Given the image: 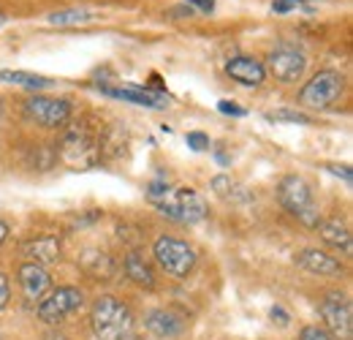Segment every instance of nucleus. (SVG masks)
Returning a JSON list of instances; mask_svg holds the SVG:
<instances>
[{"label":"nucleus","mask_w":353,"mask_h":340,"mask_svg":"<svg viewBox=\"0 0 353 340\" xmlns=\"http://www.w3.org/2000/svg\"><path fill=\"white\" fill-rule=\"evenodd\" d=\"M0 82H11V85L30 87V90H46L52 87V79L30 74V71H0Z\"/></svg>","instance_id":"aec40b11"},{"label":"nucleus","mask_w":353,"mask_h":340,"mask_svg":"<svg viewBox=\"0 0 353 340\" xmlns=\"http://www.w3.org/2000/svg\"><path fill=\"white\" fill-rule=\"evenodd\" d=\"M296 264L310 272V275H323V278H340L345 272V267L340 264V258L323 254V251H315V248H305L296 254Z\"/></svg>","instance_id":"ddd939ff"},{"label":"nucleus","mask_w":353,"mask_h":340,"mask_svg":"<svg viewBox=\"0 0 353 340\" xmlns=\"http://www.w3.org/2000/svg\"><path fill=\"white\" fill-rule=\"evenodd\" d=\"M169 14H172V17H193L196 11H193L190 6H176V8H169Z\"/></svg>","instance_id":"7c9ffc66"},{"label":"nucleus","mask_w":353,"mask_h":340,"mask_svg":"<svg viewBox=\"0 0 353 340\" xmlns=\"http://www.w3.org/2000/svg\"><path fill=\"white\" fill-rule=\"evenodd\" d=\"M185 6H190V8H199V11H212L215 8V0H185Z\"/></svg>","instance_id":"c85d7f7f"},{"label":"nucleus","mask_w":353,"mask_h":340,"mask_svg":"<svg viewBox=\"0 0 353 340\" xmlns=\"http://www.w3.org/2000/svg\"><path fill=\"white\" fill-rule=\"evenodd\" d=\"M101 93H106L112 98L131 101L136 106H147V109H163L169 104V98L163 93H152V90H144V87H101Z\"/></svg>","instance_id":"2eb2a0df"},{"label":"nucleus","mask_w":353,"mask_h":340,"mask_svg":"<svg viewBox=\"0 0 353 340\" xmlns=\"http://www.w3.org/2000/svg\"><path fill=\"white\" fill-rule=\"evenodd\" d=\"M60 155L63 161H68L71 167L82 169V167H92L101 155V147H98V136L95 131L85 123V120H77L65 128L63 139H60Z\"/></svg>","instance_id":"7ed1b4c3"},{"label":"nucleus","mask_w":353,"mask_h":340,"mask_svg":"<svg viewBox=\"0 0 353 340\" xmlns=\"http://www.w3.org/2000/svg\"><path fill=\"white\" fill-rule=\"evenodd\" d=\"M299 340H334L323 327H315V324H310V327H305L302 330V335H299Z\"/></svg>","instance_id":"b1692460"},{"label":"nucleus","mask_w":353,"mask_h":340,"mask_svg":"<svg viewBox=\"0 0 353 340\" xmlns=\"http://www.w3.org/2000/svg\"><path fill=\"white\" fill-rule=\"evenodd\" d=\"M225 74L239 82V85H248V87H259L266 79V68L261 60L250 57V55H236L225 63Z\"/></svg>","instance_id":"9b49d317"},{"label":"nucleus","mask_w":353,"mask_h":340,"mask_svg":"<svg viewBox=\"0 0 353 340\" xmlns=\"http://www.w3.org/2000/svg\"><path fill=\"white\" fill-rule=\"evenodd\" d=\"M329 171L337 174V177H343L345 182H353V171L348 169V167H329Z\"/></svg>","instance_id":"c756f323"},{"label":"nucleus","mask_w":353,"mask_h":340,"mask_svg":"<svg viewBox=\"0 0 353 340\" xmlns=\"http://www.w3.org/2000/svg\"><path fill=\"white\" fill-rule=\"evenodd\" d=\"M90 327L98 340H123L131 335V308L117 297H98L90 310Z\"/></svg>","instance_id":"f257e3e1"},{"label":"nucleus","mask_w":353,"mask_h":340,"mask_svg":"<svg viewBox=\"0 0 353 340\" xmlns=\"http://www.w3.org/2000/svg\"><path fill=\"white\" fill-rule=\"evenodd\" d=\"M144 324H147V330L155 335V338H176V335H182V330H185V319L174 313V310H169V308H158V310H152L147 319H144Z\"/></svg>","instance_id":"4468645a"},{"label":"nucleus","mask_w":353,"mask_h":340,"mask_svg":"<svg viewBox=\"0 0 353 340\" xmlns=\"http://www.w3.org/2000/svg\"><path fill=\"white\" fill-rule=\"evenodd\" d=\"M6 237H8V223L0 220V243H6Z\"/></svg>","instance_id":"473e14b6"},{"label":"nucleus","mask_w":353,"mask_h":340,"mask_svg":"<svg viewBox=\"0 0 353 340\" xmlns=\"http://www.w3.org/2000/svg\"><path fill=\"white\" fill-rule=\"evenodd\" d=\"M266 120H272V123H299V126L310 123L307 115H302L296 109H274V112H266Z\"/></svg>","instance_id":"5701e85b"},{"label":"nucleus","mask_w":353,"mask_h":340,"mask_svg":"<svg viewBox=\"0 0 353 340\" xmlns=\"http://www.w3.org/2000/svg\"><path fill=\"white\" fill-rule=\"evenodd\" d=\"M25 254L41 267L52 264V261L60 258V240L57 237H36V240L25 243Z\"/></svg>","instance_id":"f3484780"},{"label":"nucleus","mask_w":353,"mask_h":340,"mask_svg":"<svg viewBox=\"0 0 353 340\" xmlns=\"http://www.w3.org/2000/svg\"><path fill=\"white\" fill-rule=\"evenodd\" d=\"M343 90H345V77L340 71L323 68L302 87L299 101L310 109H332L343 98Z\"/></svg>","instance_id":"20e7f679"},{"label":"nucleus","mask_w":353,"mask_h":340,"mask_svg":"<svg viewBox=\"0 0 353 340\" xmlns=\"http://www.w3.org/2000/svg\"><path fill=\"white\" fill-rule=\"evenodd\" d=\"M90 19H92V14L88 8H65V11L49 14L52 25H82V22H90Z\"/></svg>","instance_id":"412c9836"},{"label":"nucleus","mask_w":353,"mask_h":340,"mask_svg":"<svg viewBox=\"0 0 353 340\" xmlns=\"http://www.w3.org/2000/svg\"><path fill=\"white\" fill-rule=\"evenodd\" d=\"M272 11L274 14H294V11H299V14H315L312 6L305 3V0H272Z\"/></svg>","instance_id":"4be33fe9"},{"label":"nucleus","mask_w":353,"mask_h":340,"mask_svg":"<svg viewBox=\"0 0 353 340\" xmlns=\"http://www.w3.org/2000/svg\"><path fill=\"white\" fill-rule=\"evenodd\" d=\"M315 229L321 232L323 243H329L332 248H337V251H343L345 256H351L353 240H351V232H348L345 223H340V220H321Z\"/></svg>","instance_id":"dca6fc26"},{"label":"nucleus","mask_w":353,"mask_h":340,"mask_svg":"<svg viewBox=\"0 0 353 340\" xmlns=\"http://www.w3.org/2000/svg\"><path fill=\"white\" fill-rule=\"evenodd\" d=\"M158 213L166 215V218H174L182 223H199L207 218V202L201 193H196L193 188H179L176 193H169L166 199L155 202Z\"/></svg>","instance_id":"423d86ee"},{"label":"nucleus","mask_w":353,"mask_h":340,"mask_svg":"<svg viewBox=\"0 0 353 340\" xmlns=\"http://www.w3.org/2000/svg\"><path fill=\"white\" fill-rule=\"evenodd\" d=\"M0 25H6V14H0Z\"/></svg>","instance_id":"72a5a7b5"},{"label":"nucleus","mask_w":353,"mask_h":340,"mask_svg":"<svg viewBox=\"0 0 353 340\" xmlns=\"http://www.w3.org/2000/svg\"><path fill=\"white\" fill-rule=\"evenodd\" d=\"M323 321H326V332L334 340H351L353 338V308L351 299L340 292H329L318 305Z\"/></svg>","instance_id":"0eeeda50"},{"label":"nucleus","mask_w":353,"mask_h":340,"mask_svg":"<svg viewBox=\"0 0 353 340\" xmlns=\"http://www.w3.org/2000/svg\"><path fill=\"white\" fill-rule=\"evenodd\" d=\"M218 109H221L223 115H234V117H245V115H248L242 106H236V104H228V101H221V104H218Z\"/></svg>","instance_id":"bb28decb"},{"label":"nucleus","mask_w":353,"mask_h":340,"mask_svg":"<svg viewBox=\"0 0 353 340\" xmlns=\"http://www.w3.org/2000/svg\"><path fill=\"white\" fill-rule=\"evenodd\" d=\"M152 254L158 267L172 278H188L196 267V251L176 237H158L152 245Z\"/></svg>","instance_id":"39448f33"},{"label":"nucleus","mask_w":353,"mask_h":340,"mask_svg":"<svg viewBox=\"0 0 353 340\" xmlns=\"http://www.w3.org/2000/svg\"><path fill=\"white\" fill-rule=\"evenodd\" d=\"M272 319H277V324H288V313L283 308H272Z\"/></svg>","instance_id":"2f4dec72"},{"label":"nucleus","mask_w":353,"mask_h":340,"mask_svg":"<svg viewBox=\"0 0 353 340\" xmlns=\"http://www.w3.org/2000/svg\"><path fill=\"white\" fill-rule=\"evenodd\" d=\"M212 188H215V193L228 196V188H234V182H231L225 174H221V177H215V180H212Z\"/></svg>","instance_id":"a878e982"},{"label":"nucleus","mask_w":353,"mask_h":340,"mask_svg":"<svg viewBox=\"0 0 353 340\" xmlns=\"http://www.w3.org/2000/svg\"><path fill=\"white\" fill-rule=\"evenodd\" d=\"M25 117L39 123L44 128L65 126L71 117V104L65 98H46V95H33L25 101Z\"/></svg>","instance_id":"1a4fd4ad"},{"label":"nucleus","mask_w":353,"mask_h":340,"mask_svg":"<svg viewBox=\"0 0 353 340\" xmlns=\"http://www.w3.org/2000/svg\"><path fill=\"white\" fill-rule=\"evenodd\" d=\"M188 144H190L193 150H207V147H210V139H207V133H201V131H190V133H188Z\"/></svg>","instance_id":"393cba45"},{"label":"nucleus","mask_w":353,"mask_h":340,"mask_svg":"<svg viewBox=\"0 0 353 340\" xmlns=\"http://www.w3.org/2000/svg\"><path fill=\"white\" fill-rule=\"evenodd\" d=\"M8 297H11V286H8V278L0 272V310L8 305Z\"/></svg>","instance_id":"cd10ccee"},{"label":"nucleus","mask_w":353,"mask_h":340,"mask_svg":"<svg viewBox=\"0 0 353 340\" xmlns=\"http://www.w3.org/2000/svg\"><path fill=\"white\" fill-rule=\"evenodd\" d=\"M19 283H22V294L28 297V302H41L52 289L49 272L36 261H28L19 267Z\"/></svg>","instance_id":"f8f14e48"},{"label":"nucleus","mask_w":353,"mask_h":340,"mask_svg":"<svg viewBox=\"0 0 353 340\" xmlns=\"http://www.w3.org/2000/svg\"><path fill=\"white\" fill-rule=\"evenodd\" d=\"M125 275L131 278L133 283L144 286V289H152L155 286V275H152L150 264L144 261V256L139 254V251H131V254L125 256Z\"/></svg>","instance_id":"a211bd4d"},{"label":"nucleus","mask_w":353,"mask_h":340,"mask_svg":"<svg viewBox=\"0 0 353 340\" xmlns=\"http://www.w3.org/2000/svg\"><path fill=\"white\" fill-rule=\"evenodd\" d=\"M277 199H280V205L288 213L294 215V218H299L305 226H318L321 223L318 205L312 199V188L307 185L305 177H299V174L283 177L280 185H277Z\"/></svg>","instance_id":"f03ea898"},{"label":"nucleus","mask_w":353,"mask_h":340,"mask_svg":"<svg viewBox=\"0 0 353 340\" xmlns=\"http://www.w3.org/2000/svg\"><path fill=\"white\" fill-rule=\"evenodd\" d=\"M266 66H269V71L274 74V79H280V82L288 85V82H296V79L305 74L307 57H305L296 46H291V44H277V46L269 52Z\"/></svg>","instance_id":"9d476101"},{"label":"nucleus","mask_w":353,"mask_h":340,"mask_svg":"<svg viewBox=\"0 0 353 340\" xmlns=\"http://www.w3.org/2000/svg\"><path fill=\"white\" fill-rule=\"evenodd\" d=\"M82 267L88 270L92 278H109L114 272V261L109 254H101V251H88L82 256Z\"/></svg>","instance_id":"6ab92c4d"},{"label":"nucleus","mask_w":353,"mask_h":340,"mask_svg":"<svg viewBox=\"0 0 353 340\" xmlns=\"http://www.w3.org/2000/svg\"><path fill=\"white\" fill-rule=\"evenodd\" d=\"M82 302H85V294L77 286H60L39 302V319L44 324H57V321L68 319L71 313H77L82 308Z\"/></svg>","instance_id":"6e6552de"}]
</instances>
